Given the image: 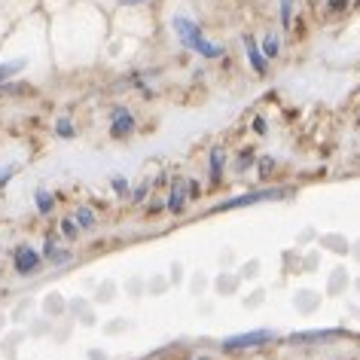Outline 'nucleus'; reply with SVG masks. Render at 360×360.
<instances>
[{
	"instance_id": "1",
	"label": "nucleus",
	"mask_w": 360,
	"mask_h": 360,
	"mask_svg": "<svg viewBox=\"0 0 360 360\" xmlns=\"http://www.w3.org/2000/svg\"><path fill=\"white\" fill-rule=\"evenodd\" d=\"M171 25H174V34H178V40H180L183 49L196 52V55H202V58H220V55H223V46L211 43L193 19H187V15H174Z\"/></svg>"
},
{
	"instance_id": "2",
	"label": "nucleus",
	"mask_w": 360,
	"mask_h": 360,
	"mask_svg": "<svg viewBox=\"0 0 360 360\" xmlns=\"http://www.w3.org/2000/svg\"><path fill=\"white\" fill-rule=\"evenodd\" d=\"M275 333L269 330H254V333H239V336H229L223 339V351H241V348H257V345H266L272 342Z\"/></svg>"
},
{
	"instance_id": "3",
	"label": "nucleus",
	"mask_w": 360,
	"mask_h": 360,
	"mask_svg": "<svg viewBox=\"0 0 360 360\" xmlns=\"http://www.w3.org/2000/svg\"><path fill=\"white\" fill-rule=\"evenodd\" d=\"M272 198H284L281 189H263V193H244L239 198H226L223 205H217L214 211H232V208H244V205H257V202H272Z\"/></svg>"
},
{
	"instance_id": "4",
	"label": "nucleus",
	"mask_w": 360,
	"mask_h": 360,
	"mask_svg": "<svg viewBox=\"0 0 360 360\" xmlns=\"http://www.w3.org/2000/svg\"><path fill=\"white\" fill-rule=\"evenodd\" d=\"M12 263H15V272H19V275H34L37 269H40L43 257L37 254L34 248H28V244H25V248L15 250V259H12Z\"/></svg>"
},
{
	"instance_id": "5",
	"label": "nucleus",
	"mask_w": 360,
	"mask_h": 360,
	"mask_svg": "<svg viewBox=\"0 0 360 360\" xmlns=\"http://www.w3.org/2000/svg\"><path fill=\"white\" fill-rule=\"evenodd\" d=\"M132 132H135L132 110H126V107H113V113H110V135L113 137H126Z\"/></svg>"
},
{
	"instance_id": "6",
	"label": "nucleus",
	"mask_w": 360,
	"mask_h": 360,
	"mask_svg": "<svg viewBox=\"0 0 360 360\" xmlns=\"http://www.w3.org/2000/svg\"><path fill=\"white\" fill-rule=\"evenodd\" d=\"M241 43H244V52H248V61H250V67H254V74L263 76L266 71H269V61L263 58V52H259L257 40H254L250 34H244V37H241Z\"/></svg>"
},
{
	"instance_id": "7",
	"label": "nucleus",
	"mask_w": 360,
	"mask_h": 360,
	"mask_svg": "<svg viewBox=\"0 0 360 360\" xmlns=\"http://www.w3.org/2000/svg\"><path fill=\"white\" fill-rule=\"evenodd\" d=\"M187 183L183 180H178L171 187V193H168V211L171 214H183V208H187Z\"/></svg>"
},
{
	"instance_id": "8",
	"label": "nucleus",
	"mask_w": 360,
	"mask_h": 360,
	"mask_svg": "<svg viewBox=\"0 0 360 360\" xmlns=\"http://www.w3.org/2000/svg\"><path fill=\"white\" fill-rule=\"evenodd\" d=\"M223 165H226V153L220 147L211 150V183H220V178H223Z\"/></svg>"
},
{
	"instance_id": "9",
	"label": "nucleus",
	"mask_w": 360,
	"mask_h": 360,
	"mask_svg": "<svg viewBox=\"0 0 360 360\" xmlns=\"http://www.w3.org/2000/svg\"><path fill=\"white\" fill-rule=\"evenodd\" d=\"M71 220H74V223L80 226V229H92V226H95V211L83 205V208H76V214H74Z\"/></svg>"
},
{
	"instance_id": "10",
	"label": "nucleus",
	"mask_w": 360,
	"mask_h": 360,
	"mask_svg": "<svg viewBox=\"0 0 360 360\" xmlns=\"http://www.w3.org/2000/svg\"><path fill=\"white\" fill-rule=\"evenodd\" d=\"M22 67H25V58H15V61H6V65H0V86H3L10 76L19 74Z\"/></svg>"
},
{
	"instance_id": "11",
	"label": "nucleus",
	"mask_w": 360,
	"mask_h": 360,
	"mask_svg": "<svg viewBox=\"0 0 360 360\" xmlns=\"http://www.w3.org/2000/svg\"><path fill=\"white\" fill-rule=\"evenodd\" d=\"M34 202H37V211L40 214H49L52 208H55V198H52V193H46V189H37Z\"/></svg>"
},
{
	"instance_id": "12",
	"label": "nucleus",
	"mask_w": 360,
	"mask_h": 360,
	"mask_svg": "<svg viewBox=\"0 0 360 360\" xmlns=\"http://www.w3.org/2000/svg\"><path fill=\"white\" fill-rule=\"evenodd\" d=\"M278 49H281V40H278V37H275V34H269V37H266V40H263V49H259V52H263V58L269 61V58L278 55Z\"/></svg>"
},
{
	"instance_id": "13",
	"label": "nucleus",
	"mask_w": 360,
	"mask_h": 360,
	"mask_svg": "<svg viewBox=\"0 0 360 360\" xmlns=\"http://www.w3.org/2000/svg\"><path fill=\"white\" fill-rule=\"evenodd\" d=\"M43 257H46V259H52V263H67V250H58V248H55V241H46Z\"/></svg>"
},
{
	"instance_id": "14",
	"label": "nucleus",
	"mask_w": 360,
	"mask_h": 360,
	"mask_svg": "<svg viewBox=\"0 0 360 360\" xmlns=\"http://www.w3.org/2000/svg\"><path fill=\"white\" fill-rule=\"evenodd\" d=\"M55 135L65 137V141H71V137H74V122L67 119V117H61V119L55 122Z\"/></svg>"
},
{
	"instance_id": "15",
	"label": "nucleus",
	"mask_w": 360,
	"mask_h": 360,
	"mask_svg": "<svg viewBox=\"0 0 360 360\" xmlns=\"http://www.w3.org/2000/svg\"><path fill=\"white\" fill-rule=\"evenodd\" d=\"M61 235H65V239H76V235H80V226H76L71 217L61 220Z\"/></svg>"
},
{
	"instance_id": "16",
	"label": "nucleus",
	"mask_w": 360,
	"mask_h": 360,
	"mask_svg": "<svg viewBox=\"0 0 360 360\" xmlns=\"http://www.w3.org/2000/svg\"><path fill=\"white\" fill-rule=\"evenodd\" d=\"M290 12H293V0H281V25L290 28Z\"/></svg>"
},
{
	"instance_id": "17",
	"label": "nucleus",
	"mask_w": 360,
	"mask_h": 360,
	"mask_svg": "<svg viewBox=\"0 0 360 360\" xmlns=\"http://www.w3.org/2000/svg\"><path fill=\"white\" fill-rule=\"evenodd\" d=\"M113 193L126 196V193H128V180H126V178H113Z\"/></svg>"
},
{
	"instance_id": "18",
	"label": "nucleus",
	"mask_w": 360,
	"mask_h": 360,
	"mask_svg": "<svg viewBox=\"0 0 360 360\" xmlns=\"http://www.w3.org/2000/svg\"><path fill=\"white\" fill-rule=\"evenodd\" d=\"M254 128H257L259 135H266V122H263V117H257V119H254Z\"/></svg>"
},
{
	"instance_id": "19",
	"label": "nucleus",
	"mask_w": 360,
	"mask_h": 360,
	"mask_svg": "<svg viewBox=\"0 0 360 360\" xmlns=\"http://www.w3.org/2000/svg\"><path fill=\"white\" fill-rule=\"evenodd\" d=\"M144 196H147V183H144V187H141V189H137V193H135V202H141Z\"/></svg>"
},
{
	"instance_id": "20",
	"label": "nucleus",
	"mask_w": 360,
	"mask_h": 360,
	"mask_svg": "<svg viewBox=\"0 0 360 360\" xmlns=\"http://www.w3.org/2000/svg\"><path fill=\"white\" fill-rule=\"evenodd\" d=\"M333 10H345V0H330Z\"/></svg>"
},
{
	"instance_id": "21",
	"label": "nucleus",
	"mask_w": 360,
	"mask_h": 360,
	"mask_svg": "<svg viewBox=\"0 0 360 360\" xmlns=\"http://www.w3.org/2000/svg\"><path fill=\"white\" fill-rule=\"evenodd\" d=\"M119 3H126V6H135V3H147V0H119Z\"/></svg>"
},
{
	"instance_id": "22",
	"label": "nucleus",
	"mask_w": 360,
	"mask_h": 360,
	"mask_svg": "<svg viewBox=\"0 0 360 360\" xmlns=\"http://www.w3.org/2000/svg\"><path fill=\"white\" fill-rule=\"evenodd\" d=\"M357 6H360V0H357Z\"/></svg>"
},
{
	"instance_id": "23",
	"label": "nucleus",
	"mask_w": 360,
	"mask_h": 360,
	"mask_svg": "<svg viewBox=\"0 0 360 360\" xmlns=\"http://www.w3.org/2000/svg\"><path fill=\"white\" fill-rule=\"evenodd\" d=\"M202 360H205V357H202Z\"/></svg>"
}]
</instances>
